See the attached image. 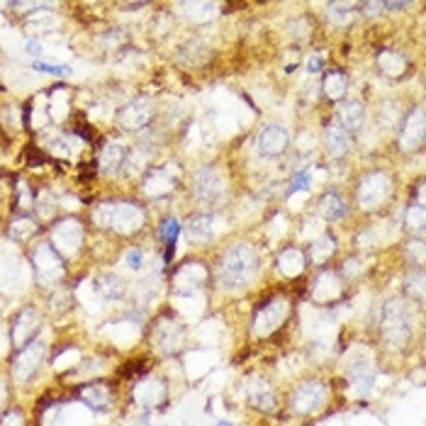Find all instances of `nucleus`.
<instances>
[{"mask_svg":"<svg viewBox=\"0 0 426 426\" xmlns=\"http://www.w3.org/2000/svg\"><path fill=\"white\" fill-rule=\"evenodd\" d=\"M256 275H259V256L254 246L236 244L225 254L217 278L225 290H244L254 283Z\"/></svg>","mask_w":426,"mask_h":426,"instance_id":"obj_1","label":"nucleus"},{"mask_svg":"<svg viewBox=\"0 0 426 426\" xmlns=\"http://www.w3.org/2000/svg\"><path fill=\"white\" fill-rule=\"evenodd\" d=\"M380 329H383V339L393 349H402L409 341L414 329L412 310L402 297H393V300L385 305L383 310V321H380Z\"/></svg>","mask_w":426,"mask_h":426,"instance_id":"obj_2","label":"nucleus"},{"mask_svg":"<svg viewBox=\"0 0 426 426\" xmlns=\"http://www.w3.org/2000/svg\"><path fill=\"white\" fill-rule=\"evenodd\" d=\"M93 220L96 225L117 234H135L144 225V212L139 205H132V202H105L96 210Z\"/></svg>","mask_w":426,"mask_h":426,"instance_id":"obj_3","label":"nucleus"},{"mask_svg":"<svg viewBox=\"0 0 426 426\" xmlns=\"http://www.w3.org/2000/svg\"><path fill=\"white\" fill-rule=\"evenodd\" d=\"M192 195L202 207H220L227 197V183L220 168L205 166L197 171L192 181Z\"/></svg>","mask_w":426,"mask_h":426,"instance_id":"obj_4","label":"nucleus"},{"mask_svg":"<svg viewBox=\"0 0 426 426\" xmlns=\"http://www.w3.org/2000/svg\"><path fill=\"white\" fill-rule=\"evenodd\" d=\"M393 195V181L388 173H370L358 185V202L363 210H375Z\"/></svg>","mask_w":426,"mask_h":426,"instance_id":"obj_5","label":"nucleus"},{"mask_svg":"<svg viewBox=\"0 0 426 426\" xmlns=\"http://www.w3.org/2000/svg\"><path fill=\"white\" fill-rule=\"evenodd\" d=\"M34 271H37L39 283L54 285L63 275V266L59 254L49 244H39L34 249Z\"/></svg>","mask_w":426,"mask_h":426,"instance_id":"obj_6","label":"nucleus"},{"mask_svg":"<svg viewBox=\"0 0 426 426\" xmlns=\"http://www.w3.org/2000/svg\"><path fill=\"white\" fill-rule=\"evenodd\" d=\"M287 317V302L285 300H271L256 312L254 319V336H268L278 329Z\"/></svg>","mask_w":426,"mask_h":426,"instance_id":"obj_7","label":"nucleus"},{"mask_svg":"<svg viewBox=\"0 0 426 426\" xmlns=\"http://www.w3.org/2000/svg\"><path fill=\"white\" fill-rule=\"evenodd\" d=\"M44 353H47V349H44L42 341H32V344L24 346V349L20 351L17 358H15V365H13L15 378H17L20 383H27V380L39 370V365H42V360H44Z\"/></svg>","mask_w":426,"mask_h":426,"instance_id":"obj_8","label":"nucleus"},{"mask_svg":"<svg viewBox=\"0 0 426 426\" xmlns=\"http://www.w3.org/2000/svg\"><path fill=\"white\" fill-rule=\"evenodd\" d=\"M83 239V227L78 220H61L52 231V241L56 246V251H61L63 256H73L81 246Z\"/></svg>","mask_w":426,"mask_h":426,"instance_id":"obj_9","label":"nucleus"},{"mask_svg":"<svg viewBox=\"0 0 426 426\" xmlns=\"http://www.w3.org/2000/svg\"><path fill=\"white\" fill-rule=\"evenodd\" d=\"M222 227L225 225H222L220 215H197L188 220L185 236L192 244H207V241L215 239V234H220Z\"/></svg>","mask_w":426,"mask_h":426,"instance_id":"obj_10","label":"nucleus"},{"mask_svg":"<svg viewBox=\"0 0 426 426\" xmlns=\"http://www.w3.org/2000/svg\"><path fill=\"white\" fill-rule=\"evenodd\" d=\"M326 402V388L321 383H305L292 397V409L297 414H312L319 412Z\"/></svg>","mask_w":426,"mask_h":426,"instance_id":"obj_11","label":"nucleus"},{"mask_svg":"<svg viewBox=\"0 0 426 426\" xmlns=\"http://www.w3.org/2000/svg\"><path fill=\"white\" fill-rule=\"evenodd\" d=\"M185 341V329L178 324L176 319H161L153 331V344L158 346L161 353H173L178 351Z\"/></svg>","mask_w":426,"mask_h":426,"instance_id":"obj_12","label":"nucleus"},{"mask_svg":"<svg viewBox=\"0 0 426 426\" xmlns=\"http://www.w3.org/2000/svg\"><path fill=\"white\" fill-rule=\"evenodd\" d=\"M117 120L125 130H142L144 125H149L151 120V100L146 98H139V100H132L130 105H125L120 112H117Z\"/></svg>","mask_w":426,"mask_h":426,"instance_id":"obj_13","label":"nucleus"},{"mask_svg":"<svg viewBox=\"0 0 426 426\" xmlns=\"http://www.w3.org/2000/svg\"><path fill=\"white\" fill-rule=\"evenodd\" d=\"M29 275H27V266H24L22 259L13 256V259H5L0 264V287L10 292H20L24 285H27Z\"/></svg>","mask_w":426,"mask_h":426,"instance_id":"obj_14","label":"nucleus"},{"mask_svg":"<svg viewBox=\"0 0 426 426\" xmlns=\"http://www.w3.org/2000/svg\"><path fill=\"white\" fill-rule=\"evenodd\" d=\"M176 181H178V166L168 163V166L158 168V171H153L151 176L146 178L144 192H146L149 197H163L173 190V183Z\"/></svg>","mask_w":426,"mask_h":426,"instance_id":"obj_15","label":"nucleus"},{"mask_svg":"<svg viewBox=\"0 0 426 426\" xmlns=\"http://www.w3.org/2000/svg\"><path fill=\"white\" fill-rule=\"evenodd\" d=\"M207 271L202 264H185L176 271V278H173V285H176V295H183V292H197V287L205 283Z\"/></svg>","mask_w":426,"mask_h":426,"instance_id":"obj_16","label":"nucleus"},{"mask_svg":"<svg viewBox=\"0 0 426 426\" xmlns=\"http://www.w3.org/2000/svg\"><path fill=\"white\" fill-rule=\"evenodd\" d=\"M290 144V135L283 125H268L259 137V149L264 156H280Z\"/></svg>","mask_w":426,"mask_h":426,"instance_id":"obj_17","label":"nucleus"},{"mask_svg":"<svg viewBox=\"0 0 426 426\" xmlns=\"http://www.w3.org/2000/svg\"><path fill=\"white\" fill-rule=\"evenodd\" d=\"M246 395H249V402L261 412H273L275 409V395L271 393L266 380L246 378Z\"/></svg>","mask_w":426,"mask_h":426,"instance_id":"obj_18","label":"nucleus"},{"mask_svg":"<svg viewBox=\"0 0 426 426\" xmlns=\"http://www.w3.org/2000/svg\"><path fill=\"white\" fill-rule=\"evenodd\" d=\"M422 142H424V107H417V110L407 117V122H404L400 144H402V149H407V151H414L417 146H422Z\"/></svg>","mask_w":426,"mask_h":426,"instance_id":"obj_19","label":"nucleus"},{"mask_svg":"<svg viewBox=\"0 0 426 426\" xmlns=\"http://www.w3.org/2000/svg\"><path fill=\"white\" fill-rule=\"evenodd\" d=\"M39 329V317L34 310H22L15 319V329H13V341L17 346H24L32 341V336Z\"/></svg>","mask_w":426,"mask_h":426,"instance_id":"obj_20","label":"nucleus"},{"mask_svg":"<svg viewBox=\"0 0 426 426\" xmlns=\"http://www.w3.org/2000/svg\"><path fill=\"white\" fill-rule=\"evenodd\" d=\"M341 297V283L334 273H319V278L314 280V287H312V300L314 302H334Z\"/></svg>","mask_w":426,"mask_h":426,"instance_id":"obj_21","label":"nucleus"},{"mask_svg":"<svg viewBox=\"0 0 426 426\" xmlns=\"http://www.w3.org/2000/svg\"><path fill=\"white\" fill-rule=\"evenodd\" d=\"M163 397H166V390H163V385L158 380H144V383L135 388V402L144 409L161 404Z\"/></svg>","mask_w":426,"mask_h":426,"instance_id":"obj_22","label":"nucleus"},{"mask_svg":"<svg viewBox=\"0 0 426 426\" xmlns=\"http://www.w3.org/2000/svg\"><path fill=\"white\" fill-rule=\"evenodd\" d=\"M351 149V135L341 125H329L326 127V151L329 156L341 158L346 156Z\"/></svg>","mask_w":426,"mask_h":426,"instance_id":"obj_23","label":"nucleus"},{"mask_svg":"<svg viewBox=\"0 0 426 426\" xmlns=\"http://www.w3.org/2000/svg\"><path fill=\"white\" fill-rule=\"evenodd\" d=\"M181 10L190 22H210L220 15V5L217 3H202V0H195V3H181Z\"/></svg>","mask_w":426,"mask_h":426,"instance_id":"obj_24","label":"nucleus"},{"mask_svg":"<svg viewBox=\"0 0 426 426\" xmlns=\"http://www.w3.org/2000/svg\"><path fill=\"white\" fill-rule=\"evenodd\" d=\"M365 122V107L360 105L358 100H351V102H344L339 110V125L344 127L346 132H356L360 130Z\"/></svg>","mask_w":426,"mask_h":426,"instance_id":"obj_25","label":"nucleus"},{"mask_svg":"<svg viewBox=\"0 0 426 426\" xmlns=\"http://www.w3.org/2000/svg\"><path fill=\"white\" fill-rule=\"evenodd\" d=\"M207 56H210V49L200 39H190V42H185L178 49V61L185 63V66H200V63L207 61Z\"/></svg>","mask_w":426,"mask_h":426,"instance_id":"obj_26","label":"nucleus"},{"mask_svg":"<svg viewBox=\"0 0 426 426\" xmlns=\"http://www.w3.org/2000/svg\"><path fill=\"white\" fill-rule=\"evenodd\" d=\"M278 271L283 275H287V278H297V275L305 271V256H302V251L297 249H285L280 251L278 256Z\"/></svg>","mask_w":426,"mask_h":426,"instance_id":"obj_27","label":"nucleus"},{"mask_svg":"<svg viewBox=\"0 0 426 426\" xmlns=\"http://www.w3.org/2000/svg\"><path fill=\"white\" fill-rule=\"evenodd\" d=\"M319 215L324 217V220H329V222H339V220H344V217L349 215V207H346V202L341 200L336 192H329V195L321 197Z\"/></svg>","mask_w":426,"mask_h":426,"instance_id":"obj_28","label":"nucleus"},{"mask_svg":"<svg viewBox=\"0 0 426 426\" xmlns=\"http://www.w3.org/2000/svg\"><path fill=\"white\" fill-rule=\"evenodd\" d=\"M93 287H96L100 300H120L125 295V283L117 275H102V278H98L93 283Z\"/></svg>","mask_w":426,"mask_h":426,"instance_id":"obj_29","label":"nucleus"},{"mask_svg":"<svg viewBox=\"0 0 426 426\" xmlns=\"http://www.w3.org/2000/svg\"><path fill=\"white\" fill-rule=\"evenodd\" d=\"M122 163H125V149H122V144L107 142L105 149H102V153H100V168L105 173H115Z\"/></svg>","mask_w":426,"mask_h":426,"instance_id":"obj_30","label":"nucleus"},{"mask_svg":"<svg viewBox=\"0 0 426 426\" xmlns=\"http://www.w3.org/2000/svg\"><path fill=\"white\" fill-rule=\"evenodd\" d=\"M81 400L93 409H105L110 404V390L105 385H88L81 393Z\"/></svg>","mask_w":426,"mask_h":426,"instance_id":"obj_31","label":"nucleus"},{"mask_svg":"<svg viewBox=\"0 0 426 426\" xmlns=\"http://www.w3.org/2000/svg\"><path fill=\"white\" fill-rule=\"evenodd\" d=\"M215 363H217V358L210 353V351H195V353H190L185 360L188 373H190L192 378H197V375H202L205 370H210Z\"/></svg>","mask_w":426,"mask_h":426,"instance_id":"obj_32","label":"nucleus"},{"mask_svg":"<svg viewBox=\"0 0 426 426\" xmlns=\"http://www.w3.org/2000/svg\"><path fill=\"white\" fill-rule=\"evenodd\" d=\"M378 66L383 68V73H388V76H400V73H404V68H407V59L397 52H383L378 56Z\"/></svg>","mask_w":426,"mask_h":426,"instance_id":"obj_33","label":"nucleus"},{"mask_svg":"<svg viewBox=\"0 0 426 426\" xmlns=\"http://www.w3.org/2000/svg\"><path fill=\"white\" fill-rule=\"evenodd\" d=\"M358 5L356 3H331L329 5V22L331 24H349L353 20V13Z\"/></svg>","mask_w":426,"mask_h":426,"instance_id":"obj_34","label":"nucleus"},{"mask_svg":"<svg viewBox=\"0 0 426 426\" xmlns=\"http://www.w3.org/2000/svg\"><path fill=\"white\" fill-rule=\"evenodd\" d=\"M324 96L329 98V100H341V98L346 96V78H344V73L334 71V73H329V76L324 78Z\"/></svg>","mask_w":426,"mask_h":426,"instance_id":"obj_35","label":"nucleus"},{"mask_svg":"<svg viewBox=\"0 0 426 426\" xmlns=\"http://www.w3.org/2000/svg\"><path fill=\"white\" fill-rule=\"evenodd\" d=\"M54 27H56V15H52V13H37L27 20V32L29 34L52 32Z\"/></svg>","mask_w":426,"mask_h":426,"instance_id":"obj_36","label":"nucleus"},{"mask_svg":"<svg viewBox=\"0 0 426 426\" xmlns=\"http://www.w3.org/2000/svg\"><path fill=\"white\" fill-rule=\"evenodd\" d=\"M336 244L329 239V236H321V239H314L312 241V249H310V256L314 264H324L326 259H331V254H334Z\"/></svg>","mask_w":426,"mask_h":426,"instance_id":"obj_37","label":"nucleus"},{"mask_svg":"<svg viewBox=\"0 0 426 426\" xmlns=\"http://www.w3.org/2000/svg\"><path fill=\"white\" fill-rule=\"evenodd\" d=\"M331 331H334V321H331V317L319 314V312H312V329H310V334L314 336V339H326Z\"/></svg>","mask_w":426,"mask_h":426,"instance_id":"obj_38","label":"nucleus"},{"mask_svg":"<svg viewBox=\"0 0 426 426\" xmlns=\"http://www.w3.org/2000/svg\"><path fill=\"white\" fill-rule=\"evenodd\" d=\"M34 231H37V225H34V220H29V217H20V220H15L13 225H10V236L17 241L29 239Z\"/></svg>","mask_w":426,"mask_h":426,"instance_id":"obj_39","label":"nucleus"},{"mask_svg":"<svg viewBox=\"0 0 426 426\" xmlns=\"http://www.w3.org/2000/svg\"><path fill=\"white\" fill-rule=\"evenodd\" d=\"M68 112V96L66 91H56L52 96V100H49V115L54 117V120H63Z\"/></svg>","mask_w":426,"mask_h":426,"instance_id":"obj_40","label":"nucleus"},{"mask_svg":"<svg viewBox=\"0 0 426 426\" xmlns=\"http://www.w3.org/2000/svg\"><path fill=\"white\" fill-rule=\"evenodd\" d=\"M158 290H161V283H158L156 278H149V280H144V283H139L135 295L142 305H149V302H153L158 297Z\"/></svg>","mask_w":426,"mask_h":426,"instance_id":"obj_41","label":"nucleus"},{"mask_svg":"<svg viewBox=\"0 0 426 426\" xmlns=\"http://www.w3.org/2000/svg\"><path fill=\"white\" fill-rule=\"evenodd\" d=\"M176 307H181L185 314L195 317L202 307V300L200 297H195V292H183V295H176Z\"/></svg>","mask_w":426,"mask_h":426,"instance_id":"obj_42","label":"nucleus"},{"mask_svg":"<svg viewBox=\"0 0 426 426\" xmlns=\"http://www.w3.org/2000/svg\"><path fill=\"white\" fill-rule=\"evenodd\" d=\"M112 339L117 341V344H130L132 339H135L137 334H139V329H137L135 324H130V321H125V324H117L112 326Z\"/></svg>","mask_w":426,"mask_h":426,"instance_id":"obj_43","label":"nucleus"},{"mask_svg":"<svg viewBox=\"0 0 426 426\" xmlns=\"http://www.w3.org/2000/svg\"><path fill=\"white\" fill-rule=\"evenodd\" d=\"M56 197L52 195L49 190H42L37 195V210L42 212V217H52L54 215V210H56Z\"/></svg>","mask_w":426,"mask_h":426,"instance_id":"obj_44","label":"nucleus"},{"mask_svg":"<svg viewBox=\"0 0 426 426\" xmlns=\"http://www.w3.org/2000/svg\"><path fill=\"white\" fill-rule=\"evenodd\" d=\"M144 166H146V153L132 151L130 158H127V173H130V176H137V173L144 171Z\"/></svg>","mask_w":426,"mask_h":426,"instance_id":"obj_45","label":"nucleus"},{"mask_svg":"<svg viewBox=\"0 0 426 426\" xmlns=\"http://www.w3.org/2000/svg\"><path fill=\"white\" fill-rule=\"evenodd\" d=\"M407 227L414 231H424V207H409L407 210Z\"/></svg>","mask_w":426,"mask_h":426,"instance_id":"obj_46","label":"nucleus"},{"mask_svg":"<svg viewBox=\"0 0 426 426\" xmlns=\"http://www.w3.org/2000/svg\"><path fill=\"white\" fill-rule=\"evenodd\" d=\"M178 234H181V227H178L176 220H166L163 222V229H161V239L166 241L168 246H173L178 241Z\"/></svg>","mask_w":426,"mask_h":426,"instance_id":"obj_47","label":"nucleus"},{"mask_svg":"<svg viewBox=\"0 0 426 426\" xmlns=\"http://www.w3.org/2000/svg\"><path fill=\"white\" fill-rule=\"evenodd\" d=\"M127 266H130V271H142V266H144V251L132 249L130 254H127Z\"/></svg>","mask_w":426,"mask_h":426,"instance_id":"obj_48","label":"nucleus"},{"mask_svg":"<svg viewBox=\"0 0 426 426\" xmlns=\"http://www.w3.org/2000/svg\"><path fill=\"white\" fill-rule=\"evenodd\" d=\"M407 254L412 256L417 264H422V261H424V241L422 239H419V241H409V244H407Z\"/></svg>","mask_w":426,"mask_h":426,"instance_id":"obj_49","label":"nucleus"},{"mask_svg":"<svg viewBox=\"0 0 426 426\" xmlns=\"http://www.w3.org/2000/svg\"><path fill=\"white\" fill-rule=\"evenodd\" d=\"M78 360V351H66V353L61 356V358H56V368L59 370H63V368H68V365H73Z\"/></svg>","mask_w":426,"mask_h":426,"instance_id":"obj_50","label":"nucleus"},{"mask_svg":"<svg viewBox=\"0 0 426 426\" xmlns=\"http://www.w3.org/2000/svg\"><path fill=\"white\" fill-rule=\"evenodd\" d=\"M360 268H363V264H360L358 259H349L344 264V275H349V278H356V275H360Z\"/></svg>","mask_w":426,"mask_h":426,"instance_id":"obj_51","label":"nucleus"},{"mask_svg":"<svg viewBox=\"0 0 426 426\" xmlns=\"http://www.w3.org/2000/svg\"><path fill=\"white\" fill-rule=\"evenodd\" d=\"M407 285H412L414 287V292H417L419 297L424 295V273H414L412 275V280H409Z\"/></svg>","mask_w":426,"mask_h":426,"instance_id":"obj_52","label":"nucleus"},{"mask_svg":"<svg viewBox=\"0 0 426 426\" xmlns=\"http://www.w3.org/2000/svg\"><path fill=\"white\" fill-rule=\"evenodd\" d=\"M0 426H22V417L17 412H8L3 417V422H0Z\"/></svg>","mask_w":426,"mask_h":426,"instance_id":"obj_53","label":"nucleus"},{"mask_svg":"<svg viewBox=\"0 0 426 426\" xmlns=\"http://www.w3.org/2000/svg\"><path fill=\"white\" fill-rule=\"evenodd\" d=\"M321 63H324L321 54H314V56H310V61H307V71H310V73H317V71L321 68Z\"/></svg>","mask_w":426,"mask_h":426,"instance_id":"obj_54","label":"nucleus"},{"mask_svg":"<svg viewBox=\"0 0 426 426\" xmlns=\"http://www.w3.org/2000/svg\"><path fill=\"white\" fill-rule=\"evenodd\" d=\"M363 10H365V15H368V17H378V15L383 13V3H365Z\"/></svg>","mask_w":426,"mask_h":426,"instance_id":"obj_55","label":"nucleus"},{"mask_svg":"<svg viewBox=\"0 0 426 426\" xmlns=\"http://www.w3.org/2000/svg\"><path fill=\"white\" fill-rule=\"evenodd\" d=\"M27 52L32 54V56H42V44H39V42H29L27 44Z\"/></svg>","mask_w":426,"mask_h":426,"instance_id":"obj_56","label":"nucleus"},{"mask_svg":"<svg viewBox=\"0 0 426 426\" xmlns=\"http://www.w3.org/2000/svg\"><path fill=\"white\" fill-rule=\"evenodd\" d=\"M8 353V336L3 334V329H0V358Z\"/></svg>","mask_w":426,"mask_h":426,"instance_id":"obj_57","label":"nucleus"},{"mask_svg":"<svg viewBox=\"0 0 426 426\" xmlns=\"http://www.w3.org/2000/svg\"><path fill=\"white\" fill-rule=\"evenodd\" d=\"M409 8V3H383V10H404Z\"/></svg>","mask_w":426,"mask_h":426,"instance_id":"obj_58","label":"nucleus"},{"mask_svg":"<svg viewBox=\"0 0 426 426\" xmlns=\"http://www.w3.org/2000/svg\"><path fill=\"white\" fill-rule=\"evenodd\" d=\"M20 190H22V192H20V197H22V205H24V207H27V205H29V195H27V185H24V183H20Z\"/></svg>","mask_w":426,"mask_h":426,"instance_id":"obj_59","label":"nucleus"},{"mask_svg":"<svg viewBox=\"0 0 426 426\" xmlns=\"http://www.w3.org/2000/svg\"><path fill=\"white\" fill-rule=\"evenodd\" d=\"M3 402H5V383L0 380V407H3Z\"/></svg>","mask_w":426,"mask_h":426,"instance_id":"obj_60","label":"nucleus"},{"mask_svg":"<svg viewBox=\"0 0 426 426\" xmlns=\"http://www.w3.org/2000/svg\"><path fill=\"white\" fill-rule=\"evenodd\" d=\"M217 426H231L229 422H217Z\"/></svg>","mask_w":426,"mask_h":426,"instance_id":"obj_61","label":"nucleus"}]
</instances>
